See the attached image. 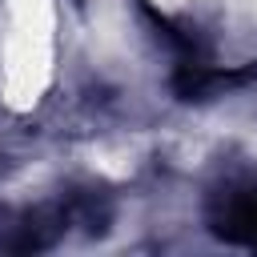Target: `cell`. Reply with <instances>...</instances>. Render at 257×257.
<instances>
[{"label":"cell","instance_id":"cell-4","mask_svg":"<svg viewBox=\"0 0 257 257\" xmlns=\"http://www.w3.org/2000/svg\"><path fill=\"white\" fill-rule=\"evenodd\" d=\"M60 205H64V213H68V225H80L88 237L104 233L108 221H112V201H108V193H104V189H92V185H84V189L76 185V189L60 193Z\"/></svg>","mask_w":257,"mask_h":257},{"label":"cell","instance_id":"cell-2","mask_svg":"<svg viewBox=\"0 0 257 257\" xmlns=\"http://www.w3.org/2000/svg\"><path fill=\"white\" fill-rule=\"evenodd\" d=\"M68 233V213L60 201L12 209L0 205V253H44Z\"/></svg>","mask_w":257,"mask_h":257},{"label":"cell","instance_id":"cell-1","mask_svg":"<svg viewBox=\"0 0 257 257\" xmlns=\"http://www.w3.org/2000/svg\"><path fill=\"white\" fill-rule=\"evenodd\" d=\"M205 225L213 237L229 245L257 249V181L253 177H233L217 185L205 201Z\"/></svg>","mask_w":257,"mask_h":257},{"label":"cell","instance_id":"cell-3","mask_svg":"<svg viewBox=\"0 0 257 257\" xmlns=\"http://www.w3.org/2000/svg\"><path fill=\"white\" fill-rule=\"evenodd\" d=\"M253 76H257V64H249V68H221L209 56H201V60H177L169 84H173V92L181 100H213L221 92H233V88L249 84Z\"/></svg>","mask_w":257,"mask_h":257}]
</instances>
